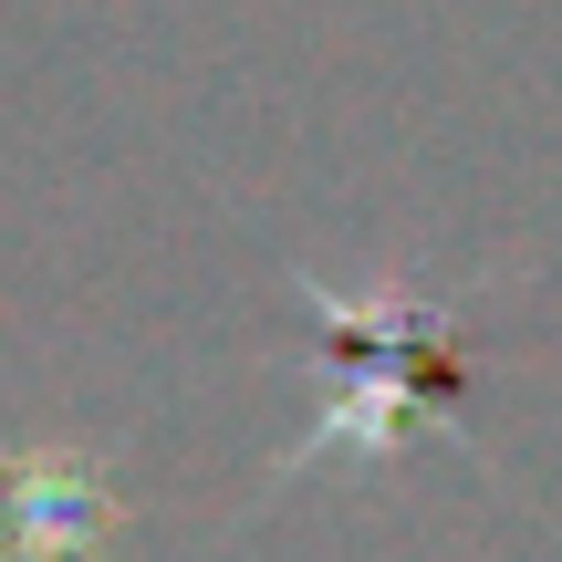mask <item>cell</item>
I'll return each mask as SVG.
<instances>
[{"instance_id": "7a4b0ae2", "label": "cell", "mask_w": 562, "mask_h": 562, "mask_svg": "<svg viewBox=\"0 0 562 562\" xmlns=\"http://www.w3.org/2000/svg\"><path fill=\"white\" fill-rule=\"evenodd\" d=\"M115 531V490L74 438H32L0 459V562H94Z\"/></svg>"}, {"instance_id": "6da1fadb", "label": "cell", "mask_w": 562, "mask_h": 562, "mask_svg": "<svg viewBox=\"0 0 562 562\" xmlns=\"http://www.w3.org/2000/svg\"><path fill=\"white\" fill-rule=\"evenodd\" d=\"M292 302L313 313V334H323V344H344V355H355V375L323 396V417H302V438L271 459L261 501H281L302 469L385 459L406 427H459V417H438L448 385H438V375H406V355H427L438 334H459L480 292H396V281H385V292H334L323 271H292Z\"/></svg>"}]
</instances>
